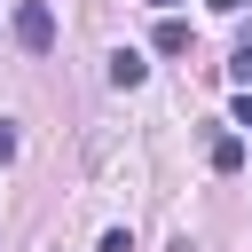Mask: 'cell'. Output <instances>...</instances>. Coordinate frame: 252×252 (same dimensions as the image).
Wrapping results in <instances>:
<instances>
[{
  "mask_svg": "<svg viewBox=\"0 0 252 252\" xmlns=\"http://www.w3.org/2000/svg\"><path fill=\"white\" fill-rule=\"evenodd\" d=\"M94 252H134V236H126V228H102V244H94Z\"/></svg>",
  "mask_w": 252,
  "mask_h": 252,
  "instance_id": "cell-7",
  "label": "cell"
},
{
  "mask_svg": "<svg viewBox=\"0 0 252 252\" xmlns=\"http://www.w3.org/2000/svg\"><path fill=\"white\" fill-rule=\"evenodd\" d=\"M16 150H24V134H16V126H8V118H0V165H8V158H16Z\"/></svg>",
  "mask_w": 252,
  "mask_h": 252,
  "instance_id": "cell-8",
  "label": "cell"
},
{
  "mask_svg": "<svg viewBox=\"0 0 252 252\" xmlns=\"http://www.w3.org/2000/svg\"><path fill=\"white\" fill-rule=\"evenodd\" d=\"M142 79H150V63H142V47H118V55H110V87L126 94V87H142Z\"/></svg>",
  "mask_w": 252,
  "mask_h": 252,
  "instance_id": "cell-2",
  "label": "cell"
},
{
  "mask_svg": "<svg viewBox=\"0 0 252 252\" xmlns=\"http://www.w3.org/2000/svg\"><path fill=\"white\" fill-rule=\"evenodd\" d=\"M228 71H236V79H244V87H252V24H244V32H236V55H228Z\"/></svg>",
  "mask_w": 252,
  "mask_h": 252,
  "instance_id": "cell-5",
  "label": "cell"
},
{
  "mask_svg": "<svg viewBox=\"0 0 252 252\" xmlns=\"http://www.w3.org/2000/svg\"><path fill=\"white\" fill-rule=\"evenodd\" d=\"M205 158H213V173H236V165H244V134H213Z\"/></svg>",
  "mask_w": 252,
  "mask_h": 252,
  "instance_id": "cell-3",
  "label": "cell"
},
{
  "mask_svg": "<svg viewBox=\"0 0 252 252\" xmlns=\"http://www.w3.org/2000/svg\"><path fill=\"white\" fill-rule=\"evenodd\" d=\"M158 8H173V0H158Z\"/></svg>",
  "mask_w": 252,
  "mask_h": 252,
  "instance_id": "cell-10",
  "label": "cell"
},
{
  "mask_svg": "<svg viewBox=\"0 0 252 252\" xmlns=\"http://www.w3.org/2000/svg\"><path fill=\"white\" fill-rule=\"evenodd\" d=\"M16 47L24 55H55V8L47 0H16Z\"/></svg>",
  "mask_w": 252,
  "mask_h": 252,
  "instance_id": "cell-1",
  "label": "cell"
},
{
  "mask_svg": "<svg viewBox=\"0 0 252 252\" xmlns=\"http://www.w3.org/2000/svg\"><path fill=\"white\" fill-rule=\"evenodd\" d=\"M205 8H213V16H244L252 0H205Z\"/></svg>",
  "mask_w": 252,
  "mask_h": 252,
  "instance_id": "cell-9",
  "label": "cell"
},
{
  "mask_svg": "<svg viewBox=\"0 0 252 252\" xmlns=\"http://www.w3.org/2000/svg\"><path fill=\"white\" fill-rule=\"evenodd\" d=\"M228 126H244V134H252V87H244V94L228 102Z\"/></svg>",
  "mask_w": 252,
  "mask_h": 252,
  "instance_id": "cell-6",
  "label": "cell"
},
{
  "mask_svg": "<svg viewBox=\"0 0 252 252\" xmlns=\"http://www.w3.org/2000/svg\"><path fill=\"white\" fill-rule=\"evenodd\" d=\"M158 55H189V24H181V16L158 24Z\"/></svg>",
  "mask_w": 252,
  "mask_h": 252,
  "instance_id": "cell-4",
  "label": "cell"
}]
</instances>
